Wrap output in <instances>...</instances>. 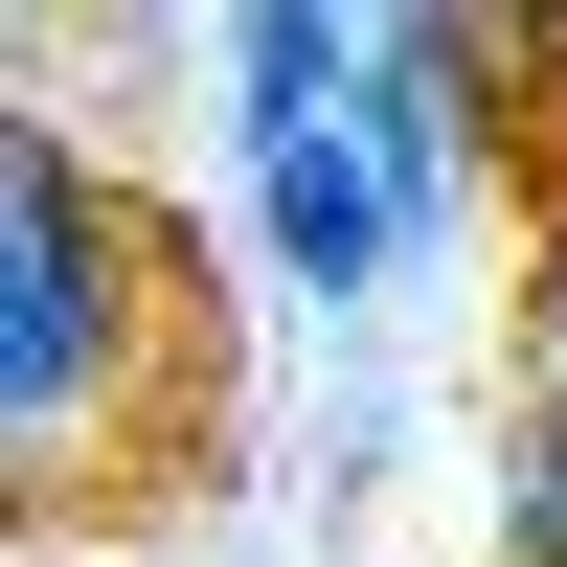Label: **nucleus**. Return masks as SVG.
I'll return each mask as SVG.
<instances>
[{"label": "nucleus", "instance_id": "f257e3e1", "mask_svg": "<svg viewBox=\"0 0 567 567\" xmlns=\"http://www.w3.org/2000/svg\"><path fill=\"white\" fill-rule=\"evenodd\" d=\"M136 296H159V250L114 227V182H91L69 136H0V409H23L45 477L114 432V341H136Z\"/></svg>", "mask_w": 567, "mask_h": 567}, {"label": "nucleus", "instance_id": "f03ea898", "mask_svg": "<svg viewBox=\"0 0 567 567\" xmlns=\"http://www.w3.org/2000/svg\"><path fill=\"white\" fill-rule=\"evenodd\" d=\"M250 205H272V272H296V296H386V250H409V182H386V136H363V91L296 114V136H250Z\"/></svg>", "mask_w": 567, "mask_h": 567}, {"label": "nucleus", "instance_id": "7ed1b4c3", "mask_svg": "<svg viewBox=\"0 0 567 567\" xmlns=\"http://www.w3.org/2000/svg\"><path fill=\"white\" fill-rule=\"evenodd\" d=\"M363 136H386L409 227H454V159H477V114H454V0H432V23H386V45H363Z\"/></svg>", "mask_w": 567, "mask_h": 567}, {"label": "nucleus", "instance_id": "20e7f679", "mask_svg": "<svg viewBox=\"0 0 567 567\" xmlns=\"http://www.w3.org/2000/svg\"><path fill=\"white\" fill-rule=\"evenodd\" d=\"M341 91H363V23H341V0H250V136L341 114Z\"/></svg>", "mask_w": 567, "mask_h": 567}, {"label": "nucleus", "instance_id": "39448f33", "mask_svg": "<svg viewBox=\"0 0 567 567\" xmlns=\"http://www.w3.org/2000/svg\"><path fill=\"white\" fill-rule=\"evenodd\" d=\"M499 477H523V567H567V409H545L523 454H499Z\"/></svg>", "mask_w": 567, "mask_h": 567}, {"label": "nucleus", "instance_id": "423d86ee", "mask_svg": "<svg viewBox=\"0 0 567 567\" xmlns=\"http://www.w3.org/2000/svg\"><path fill=\"white\" fill-rule=\"evenodd\" d=\"M454 23H499V45H567V0H454Z\"/></svg>", "mask_w": 567, "mask_h": 567}, {"label": "nucleus", "instance_id": "0eeeda50", "mask_svg": "<svg viewBox=\"0 0 567 567\" xmlns=\"http://www.w3.org/2000/svg\"><path fill=\"white\" fill-rule=\"evenodd\" d=\"M545 409H567V250H545Z\"/></svg>", "mask_w": 567, "mask_h": 567}]
</instances>
